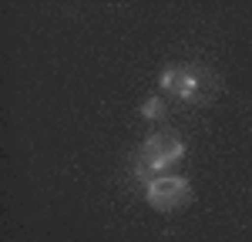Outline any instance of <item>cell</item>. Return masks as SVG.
I'll return each instance as SVG.
<instances>
[{
	"instance_id": "cell-1",
	"label": "cell",
	"mask_w": 252,
	"mask_h": 242,
	"mask_svg": "<svg viewBox=\"0 0 252 242\" xmlns=\"http://www.w3.org/2000/svg\"><path fill=\"white\" fill-rule=\"evenodd\" d=\"M185 155V141L178 138L175 131H155L152 138L141 141V148H138V165H135V175L145 185L152 179H158L155 172H165V168H172L175 161Z\"/></svg>"
},
{
	"instance_id": "cell-2",
	"label": "cell",
	"mask_w": 252,
	"mask_h": 242,
	"mask_svg": "<svg viewBox=\"0 0 252 242\" xmlns=\"http://www.w3.org/2000/svg\"><path fill=\"white\" fill-rule=\"evenodd\" d=\"M158 84L168 94H178L182 101H205L215 91V78L198 64H168Z\"/></svg>"
},
{
	"instance_id": "cell-3",
	"label": "cell",
	"mask_w": 252,
	"mask_h": 242,
	"mask_svg": "<svg viewBox=\"0 0 252 242\" xmlns=\"http://www.w3.org/2000/svg\"><path fill=\"white\" fill-rule=\"evenodd\" d=\"M145 195L152 202V209L158 212H172L178 205H185L189 195H192V185L185 179H178V175H158L145 185Z\"/></svg>"
},
{
	"instance_id": "cell-4",
	"label": "cell",
	"mask_w": 252,
	"mask_h": 242,
	"mask_svg": "<svg viewBox=\"0 0 252 242\" xmlns=\"http://www.w3.org/2000/svg\"><path fill=\"white\" fill-rule=\"evenodd\" d=\"M165 115H168L165 98H148L145 104H141V118H165Z\"/></svg>"
}]
</instances>
